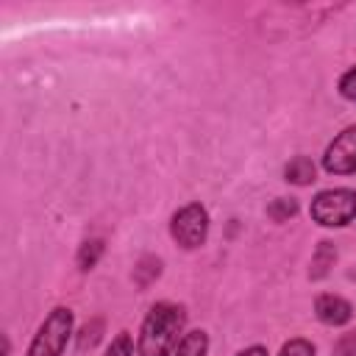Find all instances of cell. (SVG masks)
I'll list each match as a JSON object with an SVG mask.
<instances>
[{
    "label": "cell",
    "instance_id": "1",
    "mask_svg": "<svg viewBox=\"0 0 356 356\" xmlns=\"http://www.w3.org/2000/svg\"><path fill=\"white\" fill-rule=\"evenodd\" d=\"M186 320H189V314H186L184 303L156 300L139 323L136 356H172L181 337L189 331Z\"/></svg>",
    "mask_w": 356,
    "mask_h": 356
},
{
    "label": "cell",
    "instance_id": "2",
    "mask_svg": "<svg viewBox=\"0 0 356 356\" xmlns=\"http://www.w3.org/2000/svg\"><path fill=\"white\" fill-rule=\"evenodd\" d=\"M75 334V314L70 306H53L44 320L36 325L25 356H64Z\"/></svg>",
    "mask_w": 356,
    "mask_h": 356
},
{
    "label": "cell",
    "instance_id": "3",
    "mask_svg": "<svg viewBox=\"0 0 356 356\" xmlns=\"http://www.w3.org/2000/svg\"><path fill=\"white\" fill-rule=\"evenodd\" d=\"M309 217L320 228H345L356 220V189L328 186L314 192L309 203Z\"/></svg>",
    "mask_w": 356,
    "mask_h": 356
},
{
    "label": "cell",
    "instance_id": "4",
    "mask_svg": "<svg viewBox=\"0 0 356 356\" xmlns=\"http://www.w3.org/2000/svg\"><path fill=\"white\" fill-rule=\"evenodd\" d=\"M209 231H211V217L200 200H189V203L178 206L170 217V236L184 250L203 248L209 239Z\"/></svg>",
    "mask_w": 356,
    "mask_h": 356
},
{
    "label": "cell",
    "instance_id": "5",
    "mask_svg": "<svg viewBox=\"0 0 356 356\" xmlns=\"http://www.w3.org/2000/svg\"><path fill=\"white\" fill-rule=\"evenodd\" d=\"M320 164L328 175H356V125L342 128L325 145Z\"/></svg>",
    "mask_w": 356,
    "mask_h": 356
},
{
    "label": "cell",
    "instance_id": "6",
    "mask_svg": "<svg viewBox=\"0 0 356 356\" xmlns=\"http://www.w3.org/2000/svg\"><path fill=\"white\" fill-rule=\"evenodd\" d=\"M314 317L323 323V325H331V328H342L353 320V303L337 292H320L314 298Z\"/></svg>",
    "mask_w": 356,
    "mask_h": 356
},
{
    "label": "cell",
    "instance_id": "7",
    "mask_svg": "<svg viewBox=\"0 0 356 356\" xmlns=\"http://www.w3.org/2000/svg\"><path fill=\"white\" fill-rule=\"evenodd\" d=\"M284 181L295 186H312L317 181V164L309 156L298 153L284 164Z\"/></svg>",
    "mask_w": 356,
    "mask_h": 356
},
{
    "label": "cell",
    "instance_id": "8",
    "mask_svg": "<svg viewBox=\"0 0 356 356\" xmlns=\"http://www.w3.org/2000/svg\"><path fill=\"white\" fill-rule=\"evenodd\" d=\"M337 264V245L331 239H320L314 253H312V261H309V278L312 281H323L331 267Z\"/></svg>",
    "mask_w": 356,
    "mask_h": 356
},
{
    "label": "cell",
    "instance_id": "9",
    "mask_svg": "<svg viewBox=\"0 0 356 356\" xmlns=\"http://www.w3.org/2000/svg\"><path fill=\"white\" fill-rule=\"evenodd\" d=\"M209 348H211L209 331L206 328H189L181 337V342H178L172 356H209Z\"/></svg>",
    "mask_w": 356,
    "mask_h": 356
},
{
    "label": "cell",
    "instance_id": "10",
    "mask_svg": "<svg viewBox=\"0 0 356 356\" xmlns=\"http://www.w3.org/2000/svg\"><path fill=\"white\" fill-rule=\"evenodd\" d=\"M161 270H164V261L159 259V256H142L136 264H134V273H131V278H134V284L139 286V289H147L150 284H156L159 278H161Z\"/></svg>",
    "mask_w": 356,
    "mask_h": 356
},
{
    "label": "cell",
    "instance_id": "11",
    "mask_svg": "<svg viewBox=\"0 0 356 356\" xmlns=\"http://www.w3.org/2000/svg\"><path fill=\"white\" fill-rule=\"evenodd\" d=\"M103 250H106L103 239H97V236L83 239V242H81V248H78V253H75V264H78V270H81V273L95 270V267H97V261H100V256H103Z\"/></svg>",
    "mask_w": 356,
    "mask_h": 356
},
{
    "label": "cell",
    "instance_id": "12",
    "mask_svg": "<svg viewBox=\"0 0 356 356\" xmlns=\"http://www.w3.org/2000/svg\"><path fill=\"white\" fill-rule=\"evenodd\" d=\"M298 211H300V203H298L295 197H275V200L267 203V217H270L273 222H286V220H292Z\"/></svg>",
    "mask_w": 356,
    "mask_h": 356
},
{
    "label": "cell",
    "instance_id": "13",
    "mask_svg": "<svg viewBox=\"0 0 356 356\" xmlns=\"http://www.w3.org/2000/svg\"><path fill=\"white\" fill-rule=\"evenodd\" d=\"M103 356H136V339L131 331H117L108 345L103 348Z\"/></svg>",
    "mask_w": 356,
    "mask_h": 356
},
{
    "label": "cell",
    "instance_id": "14",
    "mask_svg": "<svg viewBox=\"0 0 356 356\" xmlns=\"http://www.w3.org/2000/svg\"><path fill=\"white\" fill-rule=\"evenodd\" d=\"M278 356H317V348L306 337H292L278 348Z\"/></svg>",
    "mask_w": 356,
    "mask_h": 356
},
{
    "label": "cell",
    "instance_id": "15",
    "mask_svg": "<svg viewBox=\"0 0 356 356\" xmlns=\"http://www.w3.org/2000/svg\"><path fill=\"white\" fill-rule=\"evenodd\" d=\"M331 356H356V328L342 331V334L334 339Z\"/></svg>",
    "mask_w": 356,
    "mask_h": 356
},
{
    "label": "cell",
    "instance_id": "16",
    "mask_svg": "<svg viewBox=\"0 0 356 356\" xmlns=\"http://www.w3.org/2000/svg\"><path fill=\"white\" fill-rule=\"evenodd\" d=\"M337 92H339L345 100L356 103V64L348 67V70L339 75V81H337Z\"/></svg>",
    "mask_w": 356,
    "mask_h": 356
},
{
    "label": "cell",
    "instance_id": "17",
    "mask_svg": "<svg viewBox=\"0 0 356 356\" xmlns=\"http://www.w3.org/2000/svg\"><path fill=\"white\" fill-rule=\"evenodd\" d=\"M100 328H103V320H92V323H86L83 328H81V348H92L97 339H100Z\"/></svg>",
    "mask_w": 356,
    "mask_h": 356
},
{
    "label": "cell",
    "instance_id": "18",
    "mask_svg": "<svg viewBox=\"0 0 356 356\" xmlns=\"http://www.w3.org/2000/svg\"><path fill=\"white\" fill-rule=\"evenodd\" d=\"M234 356H270V350H267V345L253 342V345H245L242 350H236Z\"/></svg>",
    "mask_w": 356,
    "mask_h": 356
},
{
    "label": "cell",
    "instance_id": "19",
    "mask_svg": "<svg viewBox=\"0 0 356 356\" xmlns=\"http://www.w3.org/2000/svg\"><path fill=\"white\" fill-rule=\"evenodd\" d=\"M3 356H11V342H8V337H3Z\"/></svg>",
    "mask_w": 356,
    "mask_h": 356
}]
</instances>
